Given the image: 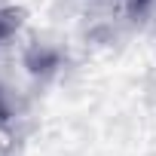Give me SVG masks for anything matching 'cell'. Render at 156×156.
<instances>
[{
	"label": "cell",
	"instance_id": "obj_1",
	"mask_svg": "<svg viewBox=\"0 0 156 156\" xmlns=\"http://www.w3.org/2000/svg\"><path fill=\"white\" fill-rule=\"evenodd\" d=\"M25 22V12L19 6H6V9H0V43H6Z\"/></svg>",
	"mask_w": 156,
	"mask_h": 156
},
{
	"label": "cell",
	"instance_id": "obj_2",
	"mask_svg": "<svg viewBox=\"0 0 156 156\" xmlns=\"http://www.w3.org/2000/svg\"><path fill=\"white\" fill-rule=\"evenodd\" d=\"M147 3H150V0H129V9H132V12H141Z\"/></svg>",
	"mask_w": 156,
	"mask_h": 156
},
{
	"label": "cell",
	"instance_id": "obj_3",
	"mask_svg": "<svg viewBox=\"0 0 156 156\" xmlns=\"http://www.w3.org/2000/svg\"><path fill=\"white\" fill-rule=\"evenodd\" d=\"M0 119H6V107L3 104H0Z\"/></svg>",
	"mask_w": 156,
	"mask_h": 156
}]
</instances>
